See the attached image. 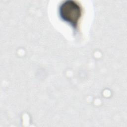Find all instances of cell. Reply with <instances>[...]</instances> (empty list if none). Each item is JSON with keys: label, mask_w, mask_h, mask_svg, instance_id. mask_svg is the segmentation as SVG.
Returning a JSON list of instances; mask_svg holds the SVG:
<instances>
[{"label": "cell", "mask_w": 127, "mask_h": 127, "mask_svg": "<svg viewBox=\"0 0 127 127\" xmlns=\"http://www.w3.org/2000/svg\"><path fill=\"white\" fill-rule=\"evenodd\" d=\"M59 12L61 17L65 21L76 28L81 16V8L76 2L67 0L62 4Z\"/></svg>", "instance_id": "1"}]
</instances>
